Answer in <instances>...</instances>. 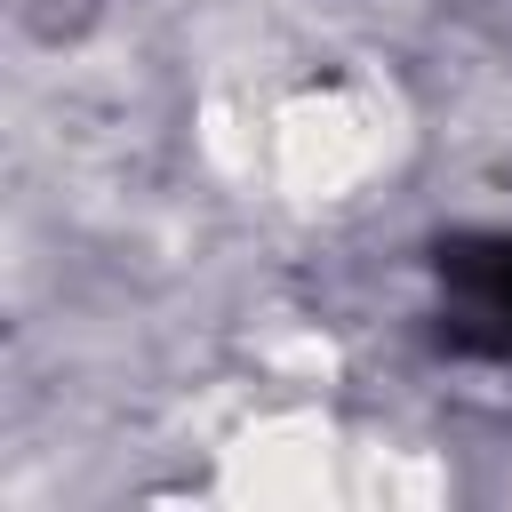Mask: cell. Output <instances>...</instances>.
I'll list each match as a JSON object with an SVG mask.
<instances>
[{
	"mask_svg": "<svg viewBox=\"0 0 512 512\" xmlns=\"http://www.w3.org/2000/svg\"><path fill=\"white\" fill-rule=\"evenodd\" d=\"M448 336L472 352H512V240H456L440 248Z\"/></svg>",
	"mask_w": 512,
	"mask_h": 512,
	"instance_id": "1",
	"label": "cell"
}]
</instances>
